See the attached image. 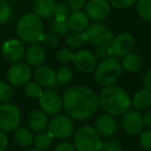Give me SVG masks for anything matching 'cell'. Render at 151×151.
I'll return each instance as SVG.
<instances>
[{"label": "cell", "instance_id": "1", "mask_svg": "<svg viewBox=\"0 0 151 151\" xmlns=\"http://www.w3.org/2000/svg\"><path fill=\"white\" fill-rule=\"evenodd\" d=\"M62 109L73 120H86L99 110V95L87 86H73L62 95Z\"/></svg>", "mask_w": 151, "mask_h": 151}, {"label": "cell", "instance_id": "2", "mask_svg": "<svg viewBox=\"0 0 151 151\" xmlns=\"http://www.w3.org/2000/svg\"><path fill=\"white\" fill-rule=\"evenodd\" d=\"M97 95L99 105L101 106L103 111L114 117L122 115L132 106L128 93L123 88L116 86L115 84L103 87L99 94Z\"/></svg>", "mask_w": 151, "mask_h": 151}, {"label": "cell", "instance_id": "3", "mask_svg": "<svg viewBox=\"0 0 151 151\" xmlns=\"http://www.w3.org/2000/svg\"><path fill=\"white\" fill-rule=\"evenodd\" d=\"M16 32L19 38L29 44L40 42L44 35V24L36 14L27 13L20 18L16 27Z\"/></svg>", "mask_w": 151, "mask_h": 151}, {"label": "cell", "instance_id": "4", "mask_svg": "<svg viewBox=\"0 0 151 151\" xmlns=\"http://www.w3.org/2000/svg\"><path fill=\"white\" fill-rule=\"evenodd\" d=\"M122 70L123 69L117 58L110 57L96 64L94 69V79L101 86H111L119 80Z\"/></svg>", "mask_w": 151, "mask_h": 151}, {"label": "cell", "instance_id": "5", "mask_svg": "<svg viewBox=\"0 0 151 151\" xmlns=\"http://www.w3.org/2000/svg\"><path fill=\"white\" fill-rule=\"evenodd\" d=\"M73 146L76 151H101V137L91 125H83L73 132Z\"/></svg>", "mask_w": 151, "mask_h": 151}, {"label": "cell", "instance_id": "6", "mask_svg": "<svg viewBox=\"0 0 151 151\" xmlns=\"http://www.w3.org/2000/svg\"><path fill=\"white\" fill-rule=\"evenodd\" d=\"M47 129L54 139L64 140L73 136L76 130V125L73 120L67 115L56 114L52 119L49 120Z\"/></svg>", "mask_w": 151, "mask_h": 151}, {"label": "cell", "instance_id": "7", "mask_svg": "<svg viewBox=\"0 0 151 151\" xmlns=\"http://www.w3.org/2000/svg\"><path fill=\"white\" fill-rule=\"evenodd\" d=\"M86 40L94 48L109 46L114 37V32L108 25L104 23H94L85 30Z\"/></svg>", "mask_w": 151, "mask_h": 151}, {"label": "cell", "instance_id": "8", "mask_svg": "<svg viewBox=\"0 0 151 151\" xmlns=\"http://www.w3.org/2000/svg\"><path fill=\"white\" fill-rule=\"evenodd\" d=\"M21 110L15 104L6 103L0 105V130L4 132H14L21 123Z\"/></svg>", "mask_w": 151, "mask_h": 151}, {"label": "cell", "instance_id": "9", "mask_svg": "<svg viewBox=\"0 0 151 151\" xmlns=\"http://www.w3.org/2000/svg\"><path fill=\"white\" fill-rule=\"evenodd\" d=\"M7 80L12 86L24 87L30 81L32 77L31 66L25 62H16L9 68L6 73Z\"/></svg>", "mask_w": 151, "mask_h": 151}, {"label": "cell", "instance_id": "10", "mask_svg": "<svg viewBox=\"0 0 151 151\" xmlns=\"http://www.w3.org/2000/svg\"><path fill=\"white\" fill-rule=\"evenodd\" d=\"M38 105L44 113L54 116L62 110V99L54 89L42 91L38 97Z\"/></svg>", "mask_w": 151, "mask_h": 151}, {"label": "cell", "instance_id": "11", "mask_svg": "<svg viewBox=\"0 0 151 151\" xmlns=\"http://www.w3.org/2000/svg\"><path fill=\"white\" fill-rule=\"evenodd\" d=\"M109 47L112 56L115 58H122L132 51L134 47V38L130 33L122 32V33L114 36Z\"/></svg>", "mask_w": 151, "mask_h": 151}, {"label": "cell", "instance_id": "12", "mask_svg": "<svg viewBox=\"0 0 151 151\" xmlns=\"http://www.w3.org/2000/svg\"><path fill=\"white\" fill-rule=\"evenodd\" d=\"M71 62L78 71L82 73H91L94 71L97 64V60L91 51L82 49L73 53V58Z\"/></svg>", "mask_w": 151, "mask_h": 151}, {"label": "cell", "instance_id": "13", "mask_svg": "<svg viewBox=\"0 0 151 151\" xmlns=\"http://www.w3.org/2000/svg\"><path fill=\"white\" fill-rule=\"evenodd\" d=\"M122 128L129 136H137L144 128L143 125V114L140 111L128 109L122 114Z\"/></svg>", "mask_w": 151, "mask_h": 151}, {"label": "cell", "instance_id": "14", "mask_svg": "<svg viewBox=\"0 0 151 151\" xmlns=\"http://www.w3.org/2000/svg\"><path fill=\"white\" fill-rule=\"evenodd\" d=\"M111 5L108 0H89L85 4V14L94 22H101L109 17Z\"/></svg>", "mask_w": 151, "mask_h": 151}, {"label": "cell", "instance_id": "15", "mask_svg": "<svg viewBox=\"0 0 151 151\" xmlns=\"http://www.w3.org/2000/svg\"><path fill=\"white\" fill-rule=\"evenodd\" d=\"M1 53L3 57L12 63L19 62L25 54L24 44L19 40H9L1 46Z\"/></svg>", "mask_w": 151, "mask_h": 151}, {"label": "cell", "instance_id": "16", "mask_svg": "<svg viewBox=\"0 0 151 151\" xmlns=\"http://www.w3.org/2000/svg\"><path fill=\"white\" fill-rule=\"evenodd\" d=\"M94 129L101 137L110 138L117 132L118 123L115 117L109 114H103L99 116L94 122Z\"/></svg>", "mask_w": 151, "mask_h": 151}, {"label": "cell", "instance_id": "17", "mask_svg": "<svg viewBox=\"0 0 151 151\" xmlns=\"http://www.w3.org/2000/svg\"><path fill=\"white\" fill-rule=\"evenodd\" d=\"M33 78L42 88H52L56 83V73L52 67L48 65H40L36 67L33 73Z\"/></svg>", "mask_w": 151, "mask_h": 151}, {"label": "cell", "instance_id": "18", "mask_svg": "<svg viewBox=\"0 0 151 151\" xmlns=\"http://www.w3.org/2000/svg\"><path fill=\"white\" fill-rule=\"evenodd\" d=\"M24 55H25V59L29 66L38 67L44 64L45 60H46L45 49L38 42L30 45L27 48V50H25V54Z\"/></svg>", "mask_w": 151, "mask_h": 151}, {"label": "cell", "instance_id": "19", "mask_svg": "<svg viewBox=\"0 0 151 151\" xmlns=\"http://www.w3.org/2000/svg\"><path fill=\"white\" fill-rule=\"evenodd\" d=\"M28 126L31 128L33 132H44L48 127L49 117L46 113L42 110H33L29 113L27 117Z\"/></svg>", "mask_w": 151, "mask_h": 151}, {"label": "cell", "instance_id": "20", "mask_svg": "<svg viewBox=\"0 0 151 151\" xmlns=\"http://www.w3.org/2000/svg\"><path fill=\"white\" fill-rule=\"evenodd\" d=\"M66 22L71 31L83 32L89 26V18L82 11H73L69 14Z\"/></svg>", "mask_w": 151, "mask_h": 151}, {"label": "cell", "instance_id": "21", "mask_svg": "<svg viewBox=\"0 0 151 151\" xmlns=\"http://www.w3.org/2000/svg\"><path fill=\"white\" fill-rule=\"evenodd\" d=\"M130 104L138 111L148 110L151 107V90L147 88L138 90L130 99Z\"/></svg>", "mask_w": 151, "mask_h": 151}, {"label": "cell", "instance_id": "22", "mask_svg": "<svg viewBox=\"0 0 151 151\" xmlns=\"http://www.w3.org/2000/svg\"><path fill=\"white\" fill-rule=\"evenodd\" d=\"M121 67L127 73H138L143 66V58L139 54L130 52L122 57Z\"/></svg>", "mask_w": 151, "mask_h": 151}, {"label": "cell", "instance_id": "23", "mask_svg": "<svg viewBox=\"0 0 151 151\" xmlns=\"http://www.w3.org/2000/svg\"><path fill=\"white\" fill-rule=\"evenodd\" d=\"M14 140L18 146L22 148H29L33 145L34 136L31 130L24 126H18L14 130Z\"/></svg>", "mask_w": 151, "mask_h": 151}, {"label": "cell", "instance_id": "24", "mask_svg": "<svg viewBox=\"0 0 151 151\" xmlns=\"http://www.w3.org/2000/svg\"><path fill=\"white\" fill-rule=\"evenodd\" d=\"M55 0H33V13L40 19H49L53 16Z\"/></svg>", "mask_w": 151, "mask_h": 151}, {"label": "cell", "instance_id": "25", "mask_svg": "<svg viewBox=\"0 0 151 151\" xmlns=\"http://www.w3.org/2000/svg\"><path fill=\"white\" fill-rule=\"evenodd\" d=\"M53 143H54V138L48 130L37 132V134L34 137L33 140V145L35 146V148L42 151H46L50 149Z\"/></svg>", "mask_w": 151, "mask_h": 151}, {"label": "cell", "instance_id": "26", "mask_svg": "<svg viewBox=\"0 0 151 151\" xmlns=\"http://www.w3.org/2000/svg\"><path fill=\"white\" fill-rule=\"evenodd\" d=\"M65 42L66 45L71 49H80L85 42H87L85 32H77L71 31L65 35Z\"/></svg>", "mask_w": 151, "mask_h": 151}, {"label": "cell", "instance_id": "27", "mask_svg": "<svg viewBox=\"0 0 151 151\" xmlns=\"http://www.w3.org/2000/svg\"><path fill=\"white\" fill-rule=\"evenodd\" d=\"M50 31L57 36H65L69 32V27L66 20H59L53 18L50 23Z\"/></svg>", "mask_w": 151, "mask_h": 151}, {"label": "cell", "instance_id": "28", "mask_svg": "<svg viewBox=\"0 0 151 151\" xmlns=\"http://www.w3.org/2000/svg\"><path fill=\"white\" fill-rule=\"evenodd\" d=\"M136 9L138 15L145 21L151 20V0H136Z\"/></svg>", "mask_w": 151, "mask_h": 151}, {"label": "cell", "instance_id": "29", "mask_svg": "<svg viewBox=\"0 0 151 151\" xmlns=\"http://www.w3.org/2000/svg\"><path fill=\"white\" fill-rule=\"evenodd\" d=\"M56 73V82L60 85L68 84L73 78V73L70 67L68 66H61L55 71Z\"/></svg>", "mask_w": 151, "mask_h": 151}, {"label": "cell", "instance_id": "30", "mask_svg": "<svg viewBox=\"0 0 151 151\" xmlns=\"http://www.w3.org/2000/svg\"><path fill=\"white\" fill-rule=\"evenodd\" d=\"M14 99V89L11 84L0 81V103H9Z\"/></svg>", "mask_w": 151, "mask_h": 151}, {"label": "cell", "instance_id": "31", "mask_svg": "<svg viewBox=\"0 0 151 151\" xmlns=\"http://www.w3.org/2000/svg\"><path fill=\"white\" fill-rule=\"evenodd\" d=\"M40 42H42V46L44 48L49 49V50H54L59 45V36L52 33L51 31L47 32V33H44Z\"/></svg>", "mask_w": 151, "mask_h": 151}, {"label": "cell", "instance_id": "32", "mask_svg": "<svg viewBox=\"0 0 151 151\" xmlns=\"http://www.w3.org/2000/svg\"><path fill=\"white\" fill-rule=\"evenodd\" d=\"M24 91L30 99H38L44 90H42V87L35 81H29L27 84L24 85Z\"/></svg>", "mask_w": 151, "mask_h": 151}, {"label": "cell", "instance_id": "33", "mask_svg": "<svg viewBox=\"0 0 151 151\" xmlns=\"http://www.w3.org/2000/svg\"><path fill=\"white\" fill-rule=\"evenodd\" d=\"M69 15V7L67 6L66 3L59 1L55 3L54 11H53V17L55 19L59 20H66Z\"/></svg>", "mask_w": 151, "mask_h": 151}, {"label": "cell", "instance_id": "34", "mask_svg": "<svg viewBox=\"0 0 151 151\" xmlns=\"http://www.w3.org/2000/svg\"><path fill=\"white\" fill-rule=\"evenodd\" d=\"M73 52L68 48H61L57 51L56 59L61 64H68L73 61Z\"/></svg>", "mask_w": 151, "mask_h": 151}, {"label": "cell", "instance_id": "35", "mask_svg": "<svg viewBox=\"0 0 151 151\" xmlns=\"http://www.w3.org/2000/svg\"><path fill=\"white\" fill-rule=\"evenodd\" d=\"M139 144L146 151H150L151 149V129L146 128L143 129L139 134Z\"/></svg>", "mask_w": 151, "mask_h": 151}, {"label": "cell", "instance_id": "36", "mask_svg": "<svg viewBox=\"0 0 151 151\" xmlns=\"http://www.w3.org/2000/svg\"><path fill=\"white\" fill-rule=\"evenodd\" d=\"M12 7L5 0H0V25L4 24L11 19Z\"/></svg>", "mask_w": 151, "mask_h": 151}, {"label": "cell", "instance_id": "37", "mask_svg": "<svg viewBox=\"0 0 151 151\" xmlns=\"http://www.w3.org/2000/svg\"><path fill=\"white\" fill-rule=\"evenodd\" d=\"M122 143L117 139H109L101 144V151H120L122 148Z\"/></svg>", "mask_w": 151, "mask_h": 151}, {"label": "cell", "instance_id": "38", "mask_svg": "<svg viewBox=\"0 0 151 151\" xmlns=\"http://www.w3.org/2000/svg\"><path fill=\"white\" fill-rule=\"evenodd\" d=\"M93 54H94L96 60H99V61L106 60V59L110 58V57H113L112 56V53H111V50H110L109 46L97 47V48H95V51Z\"/></svg>", "mask_w": 151, "mask_h": 151}, {"label": "cell", "instance_id": "39", "mask_svg": "<svg viewBox=\"0 0 151 151\" xmlns=\"http://www.w3.org/2000/svg\"><path fill=\"white\" fill-rule=\"evenodd\" d=\"M134 2L136 0H110V5L115 9L123 11L134 5Z\"/></svg>", "mask_w": 151, "mask_h": 151}, {"label": "cell", "instance_id": "40", "mask_svg": "<svg viewBox=\"0 0 151 151\" xmlns=\"http://www.w3.org/2000/svg\"><path fill=\"white\" fill-rule=\"evenodd\" d=\"M66 4L73 11H81L86 4V0H66Z\"/></svg>", "mask_w": 151, "mask_h": 151}, {"label": "cell", "instance_id": "41", "mask_svg": "<svg viewBox=\"0 0 151 151\" xmlns=\"http://www.w3.org/2000/svg\"><path fill=\"white\" fill-rule=\"evenodd\" d=\"M53 151H76V149L73 143L64 141V142H60L59 144H57Z\"/></svg>", "mask_w": 151, "mask_h": 151}, {"label": "cell", "instance_id": "42", "mask_svg": "<svg viewBox=\"0 0 151 151\" xmlns=\"http://www.w3.org/2000/svg\"><path fill=\"white\" fill-rule=\"evenodd\" d=\"M9 146V138L6 134L0 130V151H5Z\"/></svg>", "mask_w": 151, "mask_h": 151}, {"label": "cell", "instance_id": "43", "mask_svg": "<svg viewBox=\"0 0 151 151\" xmlns=\"http://www.w3.org/2000/svg\"><path fill=\"white\" fill-rule=\"evenodd\" d=\"M143 125L146 128H151V111L149 109L143 115Z\"/></svg>", "mask_w": 151, "mask_h": 151}, {"label": "cell", "instance_id": "44", "mask_svg": "<svg viewBox=\"0 0 151 151\" xmlns=\"http://www.w3.org/2000/svg\"><path fill=\"white\" fill-rule=\"evenodd\" d=\"M143 85H144V88L151 90V70H148L146 73V75L144 76V78H143Z\"/></svg>", "mask_w": 151, "mask_h": 151}, {"label": "cell", "instance_id": "45", "mask_svg": "<svg viewBox=\"0 0 151 151\" xmlns=\"http://www.w3.org/2000/svg\"><path fill=\"white\" fill-rule=\"evenodd\" d=\"M25 151H42V150H38V149H36V148H28V149H26Z\"/></svg>", "mask_w": 151, "mask_h": 151}, {"label": "cell", "instance_id": "46", "mask_svg": "<svg viewBox=\"0 0 151 151\" xmlns=\"http://www.w3.org/2000/svg\"><path fill=\"white\" fill-rule=\"evenodd\" d=\"M120 151H130V150H127V149H121Z\"/></svg>", "mask_w": 151, "mask_h": 151}]
</instances>
